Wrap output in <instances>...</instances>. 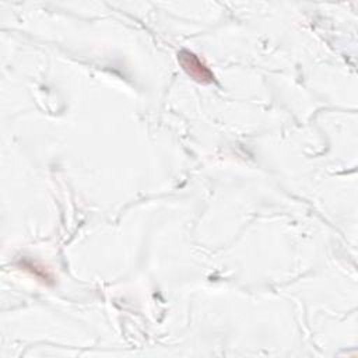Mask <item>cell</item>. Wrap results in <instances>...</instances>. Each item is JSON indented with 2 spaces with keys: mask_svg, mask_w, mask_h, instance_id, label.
Segmentation results:
<instances>
[{
  "mask_svg": "<svg viewBox=\"0 0 358 358\" xmlns=\"http://www.w3.org/2000/svg\"><path fill=\"white\" fill-rule=\"evenodd\" d=\"M178 60L182 64L183 70L196 81L208 84L214 81V74L208 70V67L193 53L189 50H180L178 53Z\"/></svg>",
  "mask_w": 358,
  "mask_h": 358,
  "instance_id": "6da1fadb",
  "label": "cell"
}]
</instances>
